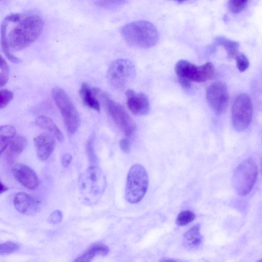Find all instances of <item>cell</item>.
I'll return each mask as SVG.
<instances>
[{
	"label": "cell",
	"mask_w": 262,
	"mask_h": 262,
	"mask_svg": "<svg viewBox=\"0 0 262 262\" xmlns=\"http://www.w3.org/2000/svg\"><path fill=\"white\" fill-rule=\"evenodd\" d=\"M43 27V19L37 14L9 15L2 25L1 44L7 45L12 51L22 50L39 38Z\"/></svg>",
	"instance_id": "obj_1"
},
{
	"label": "cell",
	"mask_w": 262,
	"mask_h": 262,
	"mask_svg": "<svg viewBox=\"0 0 262 262\" xmlns=\"http://www.w3.org/2000/svg\"><path fill=\"white\" fill-rule=\"evenodd\" d=\"M122 34L129 44L142 48L154 46L159 39L157 28L147 21H135L125 25Z\"/></svg>",
	"instance_id": "obj_2"
},
{
	"label": "cell",
	"mask_w": 262,
	"mask_h": 262,
	"mask_svg": "<svg viewBox=\"0 0 262 262\" xmlns=\"http://www.w3.org/2000/svg\"><path fill=\"white\" fill-rule=\"evenodd\" d=\"M93 90L115 124L126 136H132L135 132L136 125L124 108L118 102L111 99L100 89H94Z\"/></svg>",
	"instance_id": "obj_3"
},
{
	"label": "cell",
	"mask_w": 262,
	"mask_h": 262,
	"mask_svg": "<svg viewBox=\"0 0 262 262\" xmlns=\"http://www.w3.org/2000/svg\"><path fill=\"white\" fill-rule=\"evenodd\" d=\"M51 95L61 112L68 132L74 134L79 127L80 119L74 104L66 92L59 87L53 89Z\"/></svg>",
	"instance_id": "obj_4"
},
{
	"label": "cell",
	"mask_w": 262,
	"mask_h": 262,
	"mask_svg": "<svg viewBox=\"0 0 262 262\" xmlns=\"http://www.w3.org/2000/svg\"><path fill=\"white\" fill-rule=\"evenodd\" d=\"M148 186L149 178L146 170L140 164L133 165L127 178L126 200L132 204L138 203L146 193Z\"/></svg>",
	"instance_id": "obj_5"
},
{
	"label": "cell",
	"mask_w": 262,
	"mask_h": 262,
	"mask_svg": "<svg viewBox=\"0 0 262 262\" xmlns=\"http://www.w3.org/2000/svg\"><path fill=\"white\" fill-rule=\"evenodd\" d=\"M257 177L256 165L251 158L243 161L236 169L232 179V184L236 192L245 196L252 190Z\"/></svg>",
	"instance_id": "obj_6"
},
{
	"label": "cell",
	"mask_w": 262,
	"mask_h": 262,
	"mask_svg": "<svg viewBox=\"0 0 262 262\" xmlns=\"http://www.w3.org/2000/svg\"><path fill=\"white\" fill-rule=\"evenodd\" d=\"M135 74V68L130 60L119 59L110 65L107 72V79L113 88L121 89L132 82Z\"/></svg>",
	"instance_id": "obj_7"
},
{
	"label": "cell",
	"mask_w": 262,
	"mask_h": 262,
	"mask_svg": "<svg viewBox=\"0 0 262 262\" xmlns=\"http://www.w3.org/2000/svg\"><path fill=\"white\" fill-rule=\"evenodd\" d=\"M253 116V105L249 96L245 94L238 96L231 108L233 127L238 132L245 131L250 125Z\"/></svg>",
	"instance_id": "obj_8"
},
{
	"label": "cell",
	"mask_w": 262,
	"mask_h": 262,
	"mask_svg": "<svg viewBox=\"0 0 262 262\" xmlns=\"http://www.w3.org/2000/svg\"><path fill=\"white\" fill-rule=\"evenodd\" d=\"M80 185L86 199L95 201L105 189V180L102 171L96 165H92L80 177Z\"/></svg>",
	"instance_id": "obj_9"
},
{
	"label": "cell",
	"mask_w": 262,
	"mask_h": 262,
	"mask_svg": "<svg viewBox=\"0 0 262 262\" xmlns=\"http://www.w3.org/2000/svg\"><path fill=\"white\" fill-rule=\"evenodd\" d=\"M178 77L186 78L190 81L206 82L212 79L215 75L214 65L209 62L197 66L186 60H180L174 67Z\"/></svg>",
	"instance_id": "obj_10"
},
{
	"label": "cell",
	"mask_w": 262,
	"mask_h": 262,
	"mask_svg": "<svg viewBox=\"0 0 262 262\" xmlns=\"http://www.w3.org/2000/svg\"><path fill=\"white\" fill-rule=\"evenodd\" d=\"M206 98L209 105L217 114L225 112L229 102V95L226 85L221 81H215L207 89Z\"/></svg>",
	"instance_id": "obj_11"
},
{
	"label": "cell",
	"mask_w": 262,
	"mask_h": 262,
	"mask_svg": "<svg viewBox=\"0 0 262 262\" xmlns=\"http://www.w3.org/2000/svg\"><path fill=\"white\" fill-rule=\"evenodd\" d=\"M12 173L17 181L28 189H35L39 184V180L35 171L31 167L18 164L12 168Z\"/></svg>",
	"instance_id": "obj_12"
},
{
	"label": "cell",
	"mask_w": 262,
	"mask_h": 262,
	"mask_svg": "<svg viewBox=\"0 0 262 262\" xmlns=\"http://www.w3.org/2000/svg\"><path fill=\"white\" fill-rule=\"evenodd\" d=\"M127 106L130 111L137 116H144L148 114L150 102L146 95L143 93L137 94L131 90L126 93Z\"/></svg>",
	"instance_id": "obj_13"
},
{
	"label": "cell",
	"mask_w": 262,
	"mask_h": 262,
	"mask_svg": "<svg viewBox=\"0 0 262 262\" xmlns=\"http://www.w3.org/2000/svg\"><path fill=\"white\" fill-rule=\"evenodd\" d=\"M14 206L20 213L26 215L36 214L40 208V202L38 199L25 193L17 194L14 201Z\"/></svg>",
	"instance_id": "obj_14"
},
{
	"label": "cell",
	"mask_w": 262,
	"mask_h": 262,
	"mask_svg": "<svg viewBox=\"0 0 262 262\" xmlns=\"http://www.w3.org/2000/svg\"><path fill=\"white\" fill-rule=\"evenodd\" d=\"M35 145L38 158L41 161H45L54 151L55 140L51 135L42 133L35 139Z\"/></svg>",
	"instance_id": "obj_15"
},
{
	"label": "cell",
	"mask_w": 262,
	"mask_h": 262,
	"mask_svg": "<svg viewBox=\"0 0 262 262\" xmlns=\"http://www.w3.org/2000/svg\"><path fill=\"white\" fill-rule=\"evenodd\" d=\"M27 144L28 140L26 137L20 135L15 136L6 149L7 159L10 162L14 161L16 158L25 150Z\"/></svg>",
	"instance_id": "obj_16"
},
{
	"label": "cell",
	"mask_w": 262,
	"mask_h": 262,
	"mask_svg": "<svg viewBox=\"0 0 262 262\" xmlns=\"http://www.w3.org/2000/svg\"><path fill=\"white\" fill-rule=\"evenodd\" d=\"M80 95L83 104L90 109L100 111V103L93 89L86 83H82L80 90Z\"/></svg>",
	"instance_id": "obj_17"
},
{
	"label": "cell",
	"mask_w": 262,
	"mask_h": 262,
	"mask_svg": "<svg viewBox=\"0 0 262 262\" xmlns=\"http://www.w3.org/2000/svg\"><path fill=\"white\" fill-rule=\"evenodd\" d=\"M35 123L40 128L50 132L60 142H64L65 138L62 132L51 119L47 116H40L36 119Z\"/></svg>",
	"instance_id": "obj_18"
},
{
	"label": "cell",
	"mask_w": 262,
	"mask_h": 262,
	"mask_svg": "<svg viewBox=\"0 0 262 262\" xmlns=\"http://www.w3.org/2000/svg\"><path fill=\"white\" fill-rule=\"evenodd\" d=\"M107 246L102 243H97L92 245L82 255L77 257L75 261H91L95 257L105 256L109 252Z\"/></svg>",
	"instance_id": "obj_19"
},
{
	"label": "cell",
	"mask_w": 262,
	"mask_h": 262,
	"mask_svg": "<svg viewBox=\"0 0 262 262\" xmlns=\"http://www.w3.org/2000/svg\"><path fill=\"white\" fill-rule=\"evenodd\" d=\"M214 42L216 45L224 48L227 51L228 60L236 59L239 53L240 46L239 43L221 37L216 38Z\"/></svg>",
	"instance_id": "obj_20"
},
{
	"label": "cell",
	"mask_w": 262,
	"mask_h": 262,
	"mask_svg": "<svg viewBox=\"0 0 262 262\" xmlns=\"http://www.w3.org/2000/svg\"><path fill=\"white\" fill-rule=\"evenodd\" d=\"M185 241L187 245L191 248H196L201 244L202 237L200 234L199 224L195 225L186 233Z\"/></svg>",
	"instance_id": "obj_21"
},
{
	"label": "cell",
	"mask_w": 262,
	"mask_h": 262,
	"mask_svg": "<svg viewBox=\"0 0 262 262\" xmlns=\"http://www.w3.org/2000/svg\"><path fill=\"white\" fill-rule=\"evenodd\" d=\"M16 129L11 125H6L0 127V151L3 154L15 136Z\"/></svg>",
	"instance_id": "obj_22"
},
{
	"label": "cell",
	"mask_w": 262,
	"mask_h": 262,
	"mask_svg": "<svg viewBox=\"0 0 262 262\" xmlns=\"http://www.w3.org/2000/svg\"><path fill=\"white\" fill-rule=\"evenodd\" d=\"M249 0H229L228 6L233 14H239L246 7Z\"/></svg>",
	"instance_id": "obj_23"
},
{
	"label": "cell",
	"mask_w": 262,
	"mask_h": 262,
	"mask_svg": "<svg viewBox=\"0 0 262 262\" xmlns=\"http://www.w3.org/2000/svg\"><path fill=\"white\" fill-rule=\"evenodd\" d=\"M10 76L9 66L4 59L1 56V65H0V85L5 86L8 82Z\"/></svg>",
	"instance_id": "obj_24"
},
{
	"label": "cell",
	"mask_w": 262,
	"mask_h": 262,
	"mask_svg": "<svg viewBox=\"0 0 262 262\" xmlns=\"http://www.w3.org/2000/svg\"><path fill=\"white\" fill-rule=\"evenodd\" d=\"M195 215L189 211H183L178 216L177 219V224L180 226H186L194 220Z\"/></svg>",
	"instance_id": "obj_25"
},
{
	"label": "cell",
	"mask_w": 262,
	"mask_h": 262,
	"mask_svg": "<svg viewBox=\"0 0 262 262\" xmlns=\"http://www.w3.org/2000/svg\"><path fill=\"white\" fill-rule=\"evenodd\" d=\"M128 0H98V4L106 9L118 8L125 4Z\"/></svg>",
	"instance_id": "obj_26"
},
{
	"label": "cell",
	"mask_w": 262,
	"mask_h": 262,
	"mask_svg": "<svg viewBox=\"0 0 262 262\" xmlns=\"http://www.w3.org/2000/svg\"><path fill=\"white\" fill-rule=\"evenodd\" d=\"M94 136H91L86 143V151L87 155H88L90 162L95 165L97 163V156L95 152L94 148Z\"/></svg>",
	"instance_id": "obj_27"
},
{
	"label": "cell",
	"mask_w": 262,
	"mask_h": 262,
	"mask_svg": "<svg viewBox=\"0 0 262 262\" xmlns=\"http://www.w3.org/2000/svg\"><path fill=\"white\" fill-rule=\"evenodd\" d=\"M237 67L242 72L246 71L249 67L248 57L243 53H239L236 57Z\"/></svg>",
	"instance_id": "obj_28"
},
{
	"label": "cell",
	"mask_w": 262,
	"mask_h": 262,
	"mask_svg": "<svg viewBox=\"0 0 262 262\" xmlns=\"http://www.w3.org/2000/svg\"><path fill=\"white\" fill-rule=\"evenodd\" d=\"M19 249V245L12 242H7L0 245V254L2 255L13 253Z\"/></svg>",
	"instance_id": "obj_29"
},
{
	"label": "cell",
	"mask_w": 262,
	"mask_h": 262,
	"mask_svg": "<svg viewBox=\"0 0 262 262\" xmlns=\"http://www.w3.org/2000/svg\"><path fill=\"white\" fill-rule=\"evenodd\" d=\"M14 99V94L8 90H4L0 93V108H6Z\"/></svg>",
	"instance_id": "obj_30"
},
{
	"label": "cell",
	"mask_w": 262,
	"mask_h": 262,
	"mask_svg": "<svg viewBox=\"0 0 262 262\" xmlns=\"http://www.w3.org/2000/svg\"><path fill=\"white\" fill-rule=\"evenodd\" d=\"M63 215L60 210L53 212L48 218L49 223L53 225L59 224L62 221Z\"/></svg>",
	"instance_id": "obj_31"
},
{
	"label": "cell",
	"mask_w": 262,
	"mask_h": 262,
	"mask_svg": "<svg viewBox=\"0 0 262 262\" xmlns=\"http://www.w3.org/2000/svg\"><path fill=\"white\" fill-rule=\"evenodd\" d=\"M72 160V157L70 154H65L62 157L61 163L62 166L64 167H68L70 165Z\"/></svg>",
	"instance_id": "obj_32"
},
{
	"label": "cell",
	"mask_w": 262,
	"mask_h": 262,
	"mask_svg": "<svg viewBox=\"0 0 262 262\" xmlns=\"http://www.w3.org/2000/svg\"><path fill=\"white\" fill-rule=\"evenodd\" d=\"M120 145L121 149L124 152L126 153H128L129 152L130 145L128 140L125 138L122 139L120 141Z\"/></svg>",
	"instance_id": "obj_33"
},
{
	"label": "cell",
	"mask_w": 262,
	"mask_h": 262,
	"mask_svg": "<svg viewBox=\"0 0 262 262\" xmlns=\"http://www.w3.org/2000/svg\"><path fill=\"white\" fill-rule=\"evenodd\" d=\"M179 81L184 88L189 89L191 86L192 82L186 78L179 77Z\"/></svg>",
	"instance_id": "obj_34"
},
{
	"label": "cell",
	"mask_w": 262,
	"mask_h": 262,
	"mask_svg": "<svg viewBox=\"0 0 262 262\" xmlns=\"http://www.w3.org/2000/svg\"><path fill=\"white\" fill-rule=\"evenodd\" d=\"M8 190V188L4 185H3L2 183L1 184V191H0V192H1V193H3L5 192H6Z\"/></svg>",
	"instance_id": "obj_35"
},
{
	"label": "cell",
	"mask_w": 262,
	"mask_h": 262,
	"mask_svg": "<svg viewBox=\"0 0 262 262\" xmlns=\"http://www.w3.org/2000/svg\"><path fill=\"white\" fill-rule=\"evenodd\" d=\"M173 1L179 3H184L187 1H189V0H173Z\"/></svg>",
	"instance_id": "obj_36"
},
{
	"label": "cell",
	"mask_w": 262,
	"mask_h": 262,
	"mask_svg": "<svg viewBox=\"0 0 262 262\" xmlns=\"http://www.w3.org/2000/svg\"><path fill=\"white\" fill-rule=\"evenodd\" d=\"M259 261H262V259L258 260Z\"/></svg>",
	"instance_id": "obj_37"
},
{
	"label": "cell",
	"mask_w": 262,
	"mask_h": 262,
	"mask_svg": "<svg viewBox=\"0 0 262 262\" xmlns=\"http://www.w3.org/2000/svg\"><path fill=\"white\" fill-rule=\"evenodd\" d=\"M261 172H262V164H261Z\"/></svg>",
	"instance_id": "obj_38"
}]
</instances>
